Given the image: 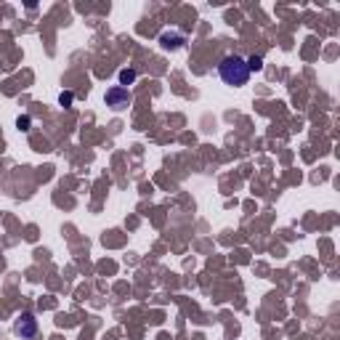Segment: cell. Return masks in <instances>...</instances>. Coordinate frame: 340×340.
<instances>
[{"mask_svg": "<svg viewBox=\"0 0 340 340\" xmlns=\"http://www.w3.org/2000/svg\"><path fill=\"white\" fill-rule=\"evenodd\" d=\"M218 72H221V80L229 85H244L250 77V69H248V61L239 56H226L224 61L218 64Z\"/></svg>", "mask_w": 340, "mask_h": 340, "instance_id": "obj_1", "label": "cell"}, {"mask_svg": "<svg viewBox=\"0 0 340 340\" xmlns=\"http://www.w3.org/2000/svg\"><path fill=\"white\" fill-rule=\"evenodd\" d=\"M128 101H131V96H128L125 88H112V90L107 93V104H109V107H114V109L128 107Z\"/></svg>", "mask_w": 340, "mask_h": 340, "instance_id": "obj_2", "label": "cell"}, {"mask_svg": "<svg viewBox=\"0 0 340 340\" xmlns=\"http://www.w3.org/2000/svg\"><path fill=\"white\" fill-rule=\"evenodd\" d=\"M16 332L21 337H32L35 335V319H32V316H21V322L16 324Z\"/></svg>", "mask_w": 340, "mask_h": 340, "instance_id": "obj_3", "label": "cell"}, {"mask_svg": "<svg viewBox=\"0 0 340 340\" xmlns=\"http://www.w3.org/2000/svg\"><path fill=\"white\" fill-rule=\"evenodd\" d=\"M261 67H263V58H261V56H253L250 61H248V69H250V72H253V69H261Z\"/></svg>", "mask_w": 340, "mask_h": 340, "instance_id": "obj_4", "label": "cell"}, {"mask_svg": "<svg viewBox=\"0 0 340 340\" xmlns=\"http://www.w3.org/2000/svg\"><path fill=\"white\" fill-rule=\"evenodd\" d=\"M120 80H122V83H133V80H136V72H133V69H125V72L120 75Z\"/></svg>", "mask_w": 340, "mask_h": 340, "instance_id": "obj_5", "label": "cell"}, {"mask_svg": "<svg viewBox=\"0 0 340 340\" xmlns=\"http://www.w3.org/2000/svg\"><path fill=\"white\" fill-rule=\"evenodd\" d=\"M61 104L69 107V104H72V93H61Z\"/></svg>", "mask_w": 340, "mask_h": 340, "instance_id": "obj_6", "label": "cell"}]
</instances>
